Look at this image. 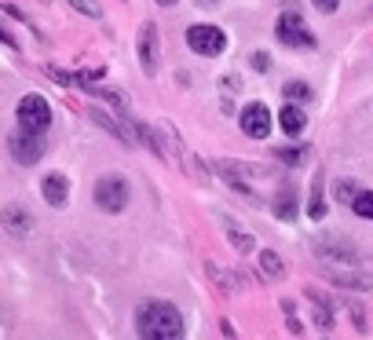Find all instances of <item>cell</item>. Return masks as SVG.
Here are the masks:
<instances>
[{
    "instance_id": "cell-22",
    "label": "cell",
    "mask_w": 373,
    "mask_h": 340,
    "mask_svg": "<svg viewBox=\"0 0 373 340\" xmlns=\"http://www.w3.org/2000/svg\"><path fill=\"white\" fill-rule=\"evenodd\" d=\"M73 8H77L81 15H88V18H99L103 12H99V4H95V0H70Z\"/></svg>"
},
{
    "instance_id": "cell-17",
    "label": "cell",
    "mask_w": 373,
    "mask_h": 340,
    "mask_svg": "<svg viewBox=\"0 0 373 340\" xmlns=\"http://www.w3.org/2000/svg\"><path fill=\"white\" fill-rule=\"evenodd\" d=\"M307 216H311L315 223L326 216V201H322V179L315 183V198H311V209H307Z\"/></svg>"
},
{
    "instance_id": "cell-4",
    "label": "cell",
    "mask_w": 373,
    "mask_h": 340,
    "mask_svg": "<svg viewBox=\"0 0 373 340\" xmlns=\"http://www.w3.org/2000/svg\"><path fill=\"white\" fill-rule=\"evenodd\" d=\"M95 205L103 212H121L129 205V183H125L121 176H103L99 183H95Z\"/></svg>"
},
{
    "instance_id": "cell-15",
    "label": "cell",
    "mask_w": 373,
    "mask_h": 340,
    "mask_svg": "<svg viewBox=\"0 0 373 340\" xmlns=\"http://www.w3.org/2000/svg\"><path fill=\"white\" fill-rule=\"evenodd\" d=\"M274 216L279 220H293L296 216V190L293 187L279 190V198H274Z\"/></svg>"
},
{
    "instance_id": "cell-14",
    "label": "cell",
    "mask_w": 373,
    "mask_h": 340,
    "mask_svg": "<svg viewBox=\"0 0 373 340\" xmlns=\"http://www.w3.org/2000/svg\"><path fill=\"white\" fill-rule=\"evenodd\" d=\"M318 257L329 260V263H344V267H359V257H355V249H340V246H318Z\"/></svg>"
},
{
    "instance_id": "cell-12",
    "label": "cell",
    "mask_w": 373,
    "mask_h": 340,
    "mask_svg": "<svg viewBox=\"0 0 373 340\" xmlns=\"http://www.w3.org/2000/svg\"><path fill=\"white\" fill-rule=\"evenodd\" d=\"M326 274H329V282L344 285V289H370V285H373V278H370V274H359V271H351V267H344V271L329 267Z\"/></svg>"
},
{
    "instance_id": "cell-2",
    "label": "cell",
    "mask_w": 373,
    "mask_h": 340,
    "mask_svg": "<svg viewBox=\"0 0 373 340\" xmlns=\"http://www.w3.org/2000/svg\"><path fill=\"white\" fill-rule=\"evenodd\" d=\"M15 114H18V125H23V129L40 132V135H44V129L51 125V106H48L44 95H23Z\"/></svg>"
},
{
    "instance_id": "cell-24",
    "label": "cell",
    "mask_w": 373,
    "mask_h": 340,
    "mask_svg": "<svg viewBox=\"0 0 373 340\" xmlns=\"http://www.w3.org/2000/svg\"><path fill=\"white\" fill-rule=\"evenodd\" d=\"M231 246H238L242 252H249V249H253V238H249V235H238V231H231Z\"/></svg>"
},
{
    "instance_id": "cell-6",
    "label": "cell",
    "mask_w": 373,
    "mask_h": 340,
    "mask_svg": "<svg viewBox=\"0 0 373 340\" xmlns=\"http://www.w3.org/2000/svg\"><path fill=\"white\" fill-rule=\"evenodd\" d=\"M274 34H279V40L285 48H300V51H315V37L307 34L304 18L300 15H282L279 26H274Z\"/></svg>"
},
{
    "instance_id": "cell-8",
    "label": "cell",
    "mask_w": 373,
    "mask_h": 340,
    "mask_svg": "<svg viewBox=\"0 0 373 340\" xmlns=\"http://www.w3.org/2000/svg\"><path fill=\"white\" fill-rule=\"evenodd\" d=\"M0 223L8 227V235L12 238H26L29 231H34V216H29V209L15 205V201H8V205L0 209Z\"/></svg>"
},
{
    "instance_id": "cell-20",
    "label": "cell",
    "mask_w": 373,
    "mask_h": 340,
    "mask_svg": "<svg viewBox=\"0 0 373 340\" xmlns=\"http://www.w3.org/2000/svg\"><path fill=\"white\" fill-rule=\"evenodd\" d=\"M307 296H311L315 307H318V311H315V322L322 326V329H329V326H333V315H329V307H326L322 300H318V293H307Z\"/></svg>"
},
{
    "instance_id": "cell-11",
    "label": "cell",
    "mask_w": 373,
    "mask_h": 340,
    "mask_svg": "<svg viewBox=\"0 0 373 340\" xmlns=\"http://www.w3.org/2000/svg\"><path fill=\"white\" fill-rule=\"evenodd\" d=\"M279 125H282V132H285V135H300V132H304V125H307V118H304L300 106L285 99V106L279 110Z\"/></svg>"
},
{
    "instance_id": "cell-9",
    "label": "cell",
    "mask_w": 373,
    "mask_h": 340,
    "mask_svg": "<svg viewBox=\"0 0 373 340\" xmlns=\"http://www.w3.org/2000/svg\"><path fill=\"white\" fill-rule=\"evenodd\" d=\"M140 62H143L146 73L157 70V26L154 23H146L140 29Z\"/></svg>"
},
{
    "instance_id": "cell-19",
    "label": "cell",
    "mask_w": 373,
    "mask_h": 340,
    "mask_svg": "<svg viewBox=\"0 0 373 340\" xmlns=\"http://www.w3.org/2000/svg\"><path fill=\"white\" fill-rule=\"evenodd\" d=\"M359 212V216H366V220H373V190H362V194L355 198V205H351Z\"/></svg>"
},
{
    "instance_id": "cell-26",
    "label": "cell",
    "mask_w": 373,
    "mask_h": 340,
    "mask_svg": "<svg viewBox=\"0 0 373 340\" xmlns=\"http://www.w3.org/2000/svg\"><path fill=\"white\" fill-rule=\"evenodd\" d=\"M253 66H257V70H268V66H271L268 51H257V55H253Z\"/></svg>"
},
{
    "instance_id": "cell-23",
    "label": "cell",
    "mask_w": 373,
    "mask_h": 340,
    "mask_svg": "<svg viewBox=\"0 0 373 340\" xmlns=\"http://www.w3.org/2000/svg\"><path fill=\"white\" fill-rule=\"evenodd\" d=\"M279 161H285V165H300V161H304V151H290V146H285V151H279Z\"/></svg>"
},
{
    "instance_id": "cell-5",
    "label": "cell",
    "mask_w": 373,
    "mask_h": 340,
    "mask_svg": "<svg viewBox=\"0 0 373 340\" xmlns=\"http://www.w3.org/2000/svg\"><path fill=\"white\" fill-rule=\"evenodd\" d=\"M187 44H190V51H198V55H223V48H227V37H223V29H216V26H190L187 29Z\"/></svg>"
},
{
    "instance_id": "cell-21",
    "label": "cell",
    "mask_w": 373,
    "mask_h": 340,
    "mask_svg": "<svg viewBox=\"0 0 373 340\" xmlns=\"http://www.w3.org/2000/svg\"><path fill=\"white\" fill-rule=\"evenodd\" d=\"M99 95H103L106 103L121 106V110H125V106H129V95H125V92H117V88H99Z\"/></svg>"
},
{
    "instance_id": "cell-28",
    "label": "cell",
    "mask_w": 373,
    "mask_h": 340,
    "mask_svg": "<svg viewBox=\"0 0 373 340\" xmlns=\"http://www.w3.org/2000/svg\"><path fill=\"white\" fill-rule=\"evenodd\" d=\"M157 4H162V8H172V4H176V0H157Z\"/></svg>"
},
{
    "instance_id": "cell-13",
    "label": "cell",
    "mask_w": 373,
    "mask_h": 340,
    "mask_svg": "<svg viewBox=\"0 0 373 340\" xmlns=\"http://www.w3.org/2000/svg\"><path fill=\"white\" fill-rule=\"evenodd\" d=\"M257 263H260V274H263V278H271V282H279L282 274H285V263H282V257L274 249L257 252Z\"/></svg>"
},
{
    "instance_id": "cell-16",
    "label": "cell",
    "mask_w": 373,
    "mask_h": 340,
    "mask_svg": "<svg viewBox=\"0 0 373 340\" xmlns=\"http://www.w3.org/2000/svg\"><path fill=\"white\" fill-rule=\"evenodd\" d=\"M282 95H285L290 103H304V99H311V88H307L304 81H285V84H282Z\"/></svg>"
},
{
    "instance_id": "cell-1",
    "label": "cell",
    "mask_w": 373,
    "mask_h": 340,
    "mask_svg": "<svg viewBox=\"0 0 373 340\" xmlns=\"http://www.w3.org/2000/svg\"><path fill=\"white\" fill-rule=\"evenodd\" d=\"M136 333L146 340H176V337H183V318H179L172 304L151 300L136 311Z\"/></svg>"
},
{
    "instance_id": "cell-25",
    "label": "cell",
    "mask_w": 373,
    "mask_h": 340,
    "mask_svg": "<svg viewBox=\"0 0 373 340\" xmlns=\"http://www.w3.org/2000/svg\"><path fill=\"white\" fill-rule=\"evenodd\" d=\"M311 4L318 8V12H326V15H329V12H337V8H340V0H311Z\"/></svg>"
},
{
    "instance_id": "cell-18",
    "label": "cell",
    "mask_w": 373,
    "mask_h": 340,
    "mask_svg": "<svg viewBox=\"0 0 373 340\" xmlns=\"http://www.w3.org/2000/svg\"><path fill=\"white\" fill-rule=\"evenodd\" d=\"M359 194H362L359 183H348V179H340V183H337V198L344 201V205H355V198H359Z\"/></svg>"
},
{
    "instance_id": "cell-10",
    "label": "cell",
    "mask_w": 373,
    "mask_h": 340,
    "mask_svg": "<svg viewBox=\"0 0 373 340\" xmlns=\"http://www.w3.org/2000/svg\"><path fill=\"white\" fill-rule=\"evenodd\" d=\"M40 194H44L48 205L62 209V205H66V198H70V183H66V176H44V183H40Z\"/></svg>"
},
{
    "instance_id": "cell-7",
    "label": "cell",
    "mask_w": 373,
    "mask_h": 340,
    "mask_svg": "<svg viewBox=\"0 0 373 340\" xmlns=\"http://www.w3.org/2000/svg\"><path fill=\"white\" fill-rule=\"evenodd\" d=\"M242 132L253 140H268L271 135V110L263 103H249L242 110Z\"/></svg>"
},
{
    "instance_id": "cell-27",
    "label": "cell",
    "mask_w": 373,
    "mask_h": 340,
    "mask_svg": "<svg viewBox=\"0 0 373 340\" xmlns=\"http://www.w3.org/2000/svg\"><path fill=\"white\" fill-rule=\"evenodd\" d=\"M223 92H238V77H223Z\"/></svg>"
},
{
    "instance_id": "cell-3",
    "label": "cell",
    "mask_w": 373,
    "mask_h": 340,
    "mask_svg": "<svg viewBox=\"0 0 373 340\" xmlns=\"http://www.w3.org/2000/svg\"><path fill=\"white\" fill-rule=\"evenodd\" d=\"M8 151H12L18 165H37L40 154H44V143H40V132H29L18 125V132L8 135Z\"/></svg>"
}]
</instances>
